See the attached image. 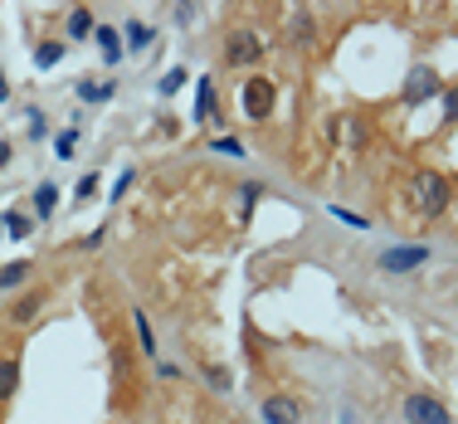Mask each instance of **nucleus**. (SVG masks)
<instances>
[{
	"instance_id": "nucleus-1",
	"label": "nucleus",
	"mask_w": 458,
	"mask_h": 424,
	"mask_svg": "<svg viewBox=\"0 0 458 424\" xmlns=\"http://www.w3.org/2000/svg\"><path fill=\"white\" fill-rule=\"evenodd\" d=\"M449 200H454V185H449V175H439V171H420L414 175V205H420V215H444L449 210Z\"/></svg>"
},
{
	"instance_id": "nucleus-2",
	"label": "nucleus",
	"mask_w": 458,
	"mask_h": 424,
	"mask_svg": "<svg viewBox=\"0 0 458 424\" xmlns=\"http://www.w3.org/2000/svg\"><path fill=\"white\" fill-rule=\"evenodd\" d=\"M429 258H434L429 244H395V249H385V254H380V273H390V278L420 273Z\"/></svg>"
},
{
	"instance_id": "nucleus-3",
	"label": "nucleus",
	"mask_w": 458,
	"mask_h": 424,
	"mask_svg": "<svg viewBox=\"0 0 458 424\" xmlns=\"http://www.w3.org/2000/svg\"><path fill=\"white\" fill-rule=\"evenodd\" d=\"M274 98H278V88L268 84V78H258V74L239 84V108H244L249 122H264L268 112H274Z\"/></svg>"
},
{
	"instance_id": "nucleus-4",
	"label": "nucleus",
	"mask_w": 458,
	"mask_h": 424,
	"mask_svg": "<svg viewBox=\"0 0 458 424\" xmlns=\"http://www.w3.org/2000/svg\"><path fill=\"white\" fill-rule=\"evenodd\" d=\"M400 415H405V424H454V415H449V405H439L434 395H405V405H400Z\"/></svg>"
},
{
	"instance_id": "nucleus-5",
	"label": "nucleus",
	"mask_w": 458,
	"mask_h": 424,
	"mask_svg": "<svg viewBox=\"0 0 458 424\" xmlns=\"http://www.w3.org/2000/svg\"><path fill=\"white\" fill-rule=\"evenodd\" d=\"M258 54H264V45H258V35H249V29H234L229 35V45H225V59L234 69H244V64H258Z\"/></svg>"
},
{
	"instance_id": "nucleus-6",
	"label": "nucleus",
	"mask_w": 458,
	"mask_h": 424,
	"mask_svg": "<svg viewBox=\"0 0 458 424\" xmlns=\"http://www.w3.org/2000/svg\"><path fill=\"white\" fill-rule=\"evenodd\" d=\"M258 415H264V424H303V410H298L293 395H268L258 405Z\"/></svg>"
},
{
	"instance_id": "nucleus-7",
	"label": "nucleus",
	"mask_w": 458,
	"mask_h": 424,
	"mask_svg": "<svg viewBox=\"0 0 458 424\" xmlns=\"http://www.w3.org/2000/svg\"><path fill=\"white\" fill-rule=\"evenodd\" d=\"M434 93H439V78H434L429 69H414V74H410V88H405V102L414 108V102L434 98Z\"/></svg>"
},
{
	"instance_id": "nucleus-8",
	"label": "nucleus",
	"mask_w": 458,
	"mask_h": 424,
	"mask_svg": "<svg viewBox=\"0 0 458 424\" xmlns=\"http://www.w3.org/2000/svg\"><path fill=\"white\" fill-rule=\"evenodd\" d=\"M39 307H45V293H25V298H15V303H10V322H35Z\"/></svg>"
},
{
	"instance_id": "nucleus-9",
	"label": "nucleus",
	"mask_w": 458,
	"mask_h": 424,
	"mask_svg": "<svg viewBox=\"0 0 458 424\" xmlns=\"http://www.w3.org/2000/svg\"><path fill=\"white\" fill-rule=\"evenodd\" d=\"M93 39H98V49H102V59H108V64H118V59H122V35H118V29L98 25V29H93Z\"/></svg>"
},
{
	"instance_id": "nucleus-10",
	"label": "nucleus",
	"mask_w": 458,
	"mask_h": 424,
	"mask_svg": "<svg viewBox=\"0 0 458 424\" xmlns=\"http://www.w3.org/2000/svg\"><path fill=\"white\" fill-rule=\"evenodd\" d=\"M215 108H220V98H215V84L210 78H200V84H195V118H215Z\"/></svg>"
},
{
	"instance_id": "nucleus-11",
	"label": "nucleus",
	"mask_w": 458,
	"mask_h": 424,
	"mask_svg": "<svg viewBox=\"0 0 458 424\" xmlns=\"http://www.w3.org/2000/svg\"><path fill=\"white\" fill-rule=\"evenodd\" d=\"M54 210H59V185H54V181L35 185V215H39V220H49Z\"/></svg>"
},
{
	"instance_id": "nucleus-12",
	"label": "nucleus",
	"mask_w": 458,
	"mask_h": 424,
	"mask_svg": "<svg viewBox=\"0 0 458 424\" xmlns=\"http://www.w3.org/2000/svg\"><path fill=\"white\" fill-rule=\"evenodd\" d=\"M93 29H98V20H93L83 5H78V10H69V25H64V35H69V39H88Z\"/></svg>"
},
{
	"instance_id": "nucleus-13",
	"label": "nucleus",
	"mask_w": 458,
	"mask_h": 424,
	"mask_svg": "<svg viewBox=\"0 0 458 424\" xmlns=\"http://www.w3.org/2000/svg\"><path fill=\"white\" fill-rule=\"evenodd\" d=\"M29 224H35V220H29V215H20V210H5V215H0V230H5L10 240H29V234H35Z\"/></svg>"
},
{
	"instance_id": "nucleus-14",
	"label": "nucleus",
	"mask_w": 458,
	"mask_h": 424,
	"mask_svg": "<svg viewBox=\"0 0 458 424\" xmlns=\"http://www.w3.org/2000/svg\"><path fill=\"white\" fill-rule=\"evenodd\" d=\"M20 390V361L10 356V361H0V400H10Z\"/></svg>"
},
{
	"instance_id": "nucleus-15",
	"label": "nucleus",
	"mask_w": 458,
	"mask_h": 424,
	"mask_svg": "<svg viewBox=\"0 0 458 424\" xmlns=\"http://www.w3.org/2000/svg\"><path fill=\"white\" fill-rule=\"evenodd\" d=\"M151 39H156V29H151V25H142V20H132V25H127V49H137V54H142Z\"/></svg>"
},
{
	"instance_id": "nucleus-16",
	"label": "nucleus",
	"mask_w": 458,
	"mask_h": 424,
	"mask_svg": "<svg viewBox=\"0 0 458 424\" xmlns=\"http://www.w3.org/2000/svg\"><path fill=\"white\" fill-rule=\"evenodd\" d=\"M25 278H29V264H25V258H15V264L0 268V288H20Z\"/></svg>"
},
{
	"instance_id": "nucleus-17",
	"label": "nucleus",
	"mask_w": 458,
	"mask_h": 424,
	"mask_svg": "<svg viewBox=\"0 0 458 424\" xmlns=\"http://www.w3.org/2000/svg\"><path fill=\"white\" fill-rule=\"evenodd\" d=\"M132 322H137V341H142V356H156V337H151V322H147V313H132Z\"/></svg>"
},
{
	"instance_id": "nucleus-18",
	"label": "nucleus",
	"mask_w": 458,
	"mask_h": 424,
	"mask_svg": "<svg viewBox=\"0 0 458 424\" xmlns=\"http://www.w3.org/2000/svg\"><path fill=\"white\" fill-rule=\"evenodd\" d=\"M78 98H83V102H108V98H112V84H88V78H83V84H78Z\"/></svg>"
},
{
	"instance_id": "nucleus-19",
	"label": "nucleus",
	"mask_w": 458,
	"mask_h": 424,
	"mask_svg": "<svg viewBox=\"0 0 458 424\" xmlns=\"http://www.w3.org/2000/svg\"><path fill=\"white\" fill-rule=\"evenodd\" d=\"M59 59H64V45H59V39H54V45H39V49H35V64H39V69H54Z\"/></svg>"
},
{
	"instance_id": "nucleus-20",
	"label": "nucleus",
	"mask_w": 458,
	"mask_h": 424,
	"mask_svg": "<svg viewBox=\"0 0 458 424\" xmlns=\"http://www.w3.org/2000/svg\"><path fill=\"white\" fill-rule=\"evenodd\" d=\"M181 88H185V69H171V74L161 78V93L171 98V93H181Z\"/></svg>"
},
{
	"instance_id": "nucleus-21",
	"label": "nucleus",
	"mask_w": 458,
	"mask_h": 424,
	"mask_svg": "<svg viewBox=\"0 0 458 424\" xmlns=\"http://www.w3.org/2000/svg\"><path fill=\"white\" fill-rule=\"evenodd\" d=\"M74 142H78V132H74V127H69V132H64V137H59V142H54V157H64V161H69V157H74Z\"/></svg>"
},
{
	"instance_id": "nucleus-22",
	"label": "nucleus",
	"mask_w": 458,
	"mask_h": 424,
	"mask_svg": "<svg viewBox=\"0 0 458 424\" xmlns=\"http://www.w3.org/2000/svg\"><path fill=\"white\" fill-rule=\"evenodd\" d=\"M132 181H137V175H132V171H122V175H118V185L108 191V200H122V195L132 191Z\"/></svg>"
},
{
	"instance_id": "nucleus-23",
	"label": "nucleus",
	"mask_w": 458,
	"mask_h": 424,
	"mask_svg": "<svg viewBox=\"0 0 458 424\" xmlns=\"http://www.w3.org/2000/svg\"><path fill=\"white\" fill-rule=\"evenodd\" d=\"M293 39H298V45H312V20H307V15H298V25H293Z\"/></svg>"
},
{
	"instance_id": "nucleus-24",
	"label": "nucleus",
	"mask_w": 458,
	"mask_h": 424,
	"mask_svg": "<svg viewBox=\"0 0 458 424\" xmlns=\"http://www.w3.org/2000/svg\"><path fill=\"white\" fill-rule=\"evenodd\" d=\"M205 376H210V386H215V390H229V371H225V366H210Z\"/></svg>"
},
{
	"instance_id": "nucleus-25",
	"label": "nucleus",
	"mask_w": 458,
	"mask_h": 424,
	"mask_svg": "<svg viewBox=\"0 0 458 424\" xmlns=\"http://www.w3.org/2000/svg\"><path fill=\"white\" fill-rule=\"evenodd\" d=\"M93 191H98V175H93V171H88V175H83V181H78V191H74V195H78V200H88V195H93Z\"/></svg>"
},
{
	"instance_id": "nucleus-26",
	"label": "nucleus",
	"mask_w": 458,
	"mask_h": 424,
	"mask_svg": "<svg viewBox=\"0 0 458 424\" xmlns=\"http://www.w3.org/2000/svg\"><path fill=\"white\" fill-rule=\"evenodd\" d=\"M215 151H220V157H244V147H239V142H229V137L215 142Z\"/></svg>"
},
{
	"instance_id": "nucleus-27",
	"label": "nucleus",
	"mask_w": 458,
	"mask_h": 424,
	"mask_svg": "<svg viewBox=\"0 0 458 424\" xmlns=\"http://www.w3.org/2000/svg\"><path fill=\"white\" fill-rule=\"evenodd\" d=\"M444 112H449V122H458V84L444 93Z\"/></svg>"
},
{
	"instance_id": "nucleus-28",
	"label": "nucleus",
	"mask_w": 458,
	"mask_h": 424,
	"mask_svg": "<svg viewBox=\"0 0 458 424\" xmlns=\"http://www.w3.org/2000/svg\"><path fill=\"white\" fill-rule=\"evenodd\" d=\"M258 191H264V185H258V181H249V185H244V215H249V210H254V200H258Z\"/></svg>"
},
{
	"instance_id": "nucleus-29",
	"label": "nucleus",
	"mask_w": 458,
	"mask_h": 424,
	"mask_svg": "<svg viewBox=\"0 0 458 424\" xmlns=\"http://www.w3.org/2000/svg\"><path fill=\"white\" fill-rule=\"evenodd\" d=\"M29 132H35V137H45V118H39V108H29Z\"/></svg>"
},
{
	"instance_id": "nucleus-30",
	"label": "nucleus",
	"mask_w": 458,
	"mask_h": 424,
	"mask_svg": "<svg viewBox=\"0 0 458 424\" xmlns=\"http://www.w3.org/2000/svg\"><path fill=\"white\" fill-rule=\"evenodd\" d=\"M0 98H10V84H5V69H0Z\"/></svg>"
}]
</instances>
